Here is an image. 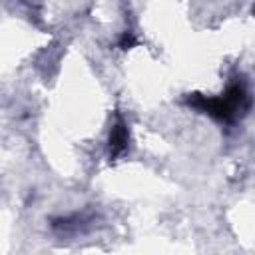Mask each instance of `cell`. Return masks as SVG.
<instances>
[{
    "label": "cell",
    "instance_id": "obj_3",
    "mask_svg": "<svg viewBox=\"0 0 255 255\" xmlns=\"http://www.w3.org/2000/svg\"><path fill=\"white\" fill-rule=\"evenodd\" d=\"M137 44V38H135V34L131 32V30H126L122 36H120V40H118V46L122 48V50H129V48H133Z\"/></svg>",
    "mask_w": 255,
    "mask_h": 255
},
{
    "label": "cell",
    "instance_id": "obj_1",
    "mask_svg": "<svg viewBox=\"0 0 255 255\" xmlns=\"http://www.w3.org/2000/svg\"><path fill=\"white\" fill-rule=\"evenodd\" d=\"M187 106L211 116L213 120L233 124L241 116L247 114V110L251 108V98H249V92L243 82H233L217 98H207L203 94H189Z\"/></svg>",
    "mask_w": 255,
    "mask_h": 255
},
{
    "label": "cell",
    "instance_id": "obj_2",
    "mask_svg": "<svg viewBox=\"0 0 255 255\" xmlns=\"http://www.w3.org/2000/svg\"><path fill=\"white\" fill-rule=\"evenodd\" d=\"M128 141H129V131L124 124L122 118H118V122L112 126L110 129V159H118L126 149H128Z\"/></svg>",
    "mask_w": 255,
    "mask_h": 255
}]
</instances>
